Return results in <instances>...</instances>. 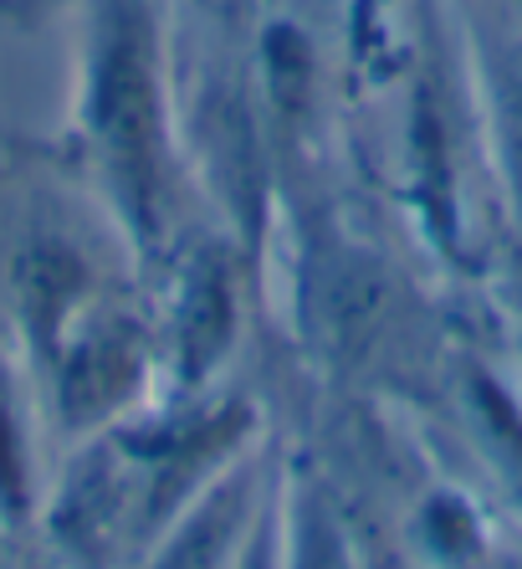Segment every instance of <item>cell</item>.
I'll use <instances>...</instances> for the list:
<instances>
[{
	"label": "cell",
	"instance_id": "5",
	"mask_svg": "<svg viewBox=\"0 0 522 569\" xmlns=\"http://www.w3.org/2000/svg\"><path fill=\"white\" fill-rule=\"evenodd\" d=\"M502 6H512V11H522V0H502Z\"/></svg>",
	"mask_w": 522,
	"mask_h": 569
},
{
	"label": "cell",
	"instance_id": "3",
	"mask_svg": "<svg viewBox=\"0 0 522 569\" xmlns=\"http://www.w3.org/2000/svg\"><path fill=\"white\" fill-rule=\"evenodd\" d=\"M471 406H476V426H482L486 447H492V462L502 467V477L512 482V492H518V503H522V411H518V400L496 380L476 375V380H471Z\"/></svg>",
	"mask_w": 522,
	"mask_h": 569
},
{
	"label": "cell",
	"instance_id": "1",
	"mask_svg": "<svg viewBox=\"0 0 522 569\" xmlns=\"http://www.w3.org/2000/svg\"><path fill=\"white\" fill-rule=\"evenodd\" d=\"M149 47H154L149 16L133 0H108L92 41L88 119L108 164V186L144 241L159 237V200H164V133H159V82Z\"/></svg>",
	"mask_w": 522,
	"mask_h": 569
},
{
	"label": "cell",
	"instance_id": "2",
	"mask_svg": "<svg viewBox=\"0 0 522 569\" xmlns=\"http://www.w3.org/2000/svg\"><path fill=\"white\" fill-rule=\"evenodd\" d=\"M486 103H492V139L502 154V174H508L512 206L522 216V37L518 31H486Z\"/></svg>",
	"mask_w": 522,
	"mask_h": 569
},
{
	"label": "cell",
	"instance_id": "4",
	"mask_svg": "<svg viewBox=\"0 0 522 569\" xmlns=\"http://www.w3.org/2000/svg\"><path fill=\"white\" fill-rule=\"evenodd\" d=\"M292 569H349L343 565L339 529L328 523L318 498H302L298 508V543H292Z\"/></svg>",
	"mask_w": 522,
	"mask_h": 569
}]
</instances>
